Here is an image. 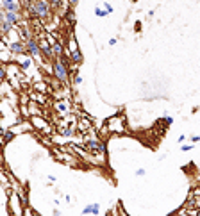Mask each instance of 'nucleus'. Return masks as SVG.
<instances>
[{
  "label": "nucleus",
  "mask_w": 200,
  "mask_h": 216,
  "mask_svg": "<svg viewBox=\"0 0 200 216\" xmlns=\"http://www.w3.org/2000/svg\"><path fill=\"white\" fill-rule=\"evenodd\" d=\"M29 11L34 14V16H38V18H48L50 14V6L47 0H34L32 4H29Z\"/></svg>",
  "instance_id": "obj_1"
},
{
  "label": "nucleus",
  "mask_w": 200,
  "mask_h": 216,
  "mask_svg": "<svg viewBox=\"0 0 200 216\" xmlns=\"http://www.w3.org/2000/svg\"><path fill=\"white\" fill-rule=\"evenodd\" d=\"M52 70H54V77H56L59 82H66L70 75V68H66L59 59H52Z\"/></svg>",
  "instance_id": "obj_2"
},
{
  "label": "nucleus",
  "mask_w": 200,
  "mask_h": 216,
  "mask_svg": "<svg viewBox=\"0 0 200 216\" xmlns=\"http://www.w3.org/2000/svg\"><path fill=\"white\" fill-rule=\"evenodd\" d=\"M111 132H118V134H123L125 132V118L123 116H112L107 120V127Z\"/></svg>",
  "instance_id": "obj_3"
},
{
  "label": "nucleus",
  "mask_w": 200,
  "mask_h": 216,
  "mask_svg": "<svg viewBox=\"0 0 200 216\" xmlns=\"http://www.w3.org/2000/svg\"><path fill=\"white\" fill-rule=\"evenodd\" d=\"M25 47H27V52L31 54V56H39L41 54V47H39V43H38L36 39H27L25 41Z\"/></svg>",
  "instance_id": "obj_4"
},
{
  "label": "nucleus",
  "mask_w": 200,
  "mask_h": 216,
  "mask_svg": "<svg viewBox=\"0 0 200 216\" xmlns=\"http://www.w3.org/2000/svg\"><path fill=\"white\" fill-rule=\"evenodd\" d=\"M39 47H41V52H43L45 56H47V59H56V56H54V50H52V45L47 41V39H41L39 41Z\"/></svg>",
  "instance_id": "obj_5"
},
{
  "label": "nucleus",
  "mask_w": 200,
  "mask_h": 216,
  "mask_svg": "<svg viewBox=\"0 0 200 216\" xmlns=\"http://www.w3.org/2000/svg\"><path fill=\"white\" fill-rule=\"evenodd\" d=\"M9 50L12 54H23V52H27V47H25L23 41H11L9 43Z\"/></svg>",
  "instance_id": "obj_6"
},
{
  "label": "nucleus",
  "mask_w": 200,
  "mask_h": 216,
  "mask_svg": "<svg viewBox=\"0 0 200 216\" xmlns=\"http://www.w3.org/2000/svg\"><path fill=\"white\" fill-rule=\"evenodd\" d=\"M2 2V6L6 11H14V13H20V4L18 0H0Z\"/></svg>",
  "instance_id": "obj_7"
},
{
  "label": "nucleus",
  "mask_w": 200,
  "mask_h": 216,
  "mask_svg": "<svg viewBox=\"0 0 200 216\" xmlns=\"http://www.w3.org/2000/svg\"><path fill=\"white\" fill-rule=\"evenodd\" d=\"M70 61L73 63V64H81L84 61V57H82V52L79 48H73L70 50Z\"/></svg>",
  "instance_id": "obj_8"
},
{
  "label": "nucleus",
  "mask_w": 200,
  "mask_h": 216,
  "mask_svg": "<svg viewBox=\"0 0 200 216\" xmlns=\"http://www.w3.org/2000/svg\"><path fill=\"white\" fill-rule=\"evenodd\" d=\"M56 157H57V161H62V163H66V164H77V161H75V155L61 154V152H57V150H56Z\"/></svg>",
  "instance_id": "obj_9"
},
{
  "label": "nucleus",
  "mask_w": 200,
  "mask_h": 216,
  "mask_svg": "<svg viewBox=\"0 0 200 216\" xmlns=\"http://www.w3.org/2000/svg\"><path fill=\"white\" fill-rule=\"evenodd\" d=\"M6 20L9 22V23L16 25V23H20L22 16H20V13H14V11H6Z\"/></svg>",
  "instance_id": "obj_10"
},
{
  "label": "nucleus",
  "mask_w": 200,
  "mask_h": 216,
  "mask_svg": "<svg viewBox=\"0 0 200 216\" xmlns=\"http://www.w3.org/2000/svg\"><path fill=\"white\" fill-rule=\"evenodd\" d=\"M100 213V205L98 204H91V205H86L82 209V214H98Z\"/></svg>",
  "instance_id": "obj_11"
},
{
  "label": "nucleus",
  "mask_w": 200,
  "mask_h": 216,
  "mask_svg": "<svg viewBox=\"0 0 200 216\" xmlns=\"http://www.w3.org/2000/svg\"><path fill=\"white\" fill-rule=\"evenodd\" d=\"M52 45V50H54V56L56 57H59V56H62V54H64V50H62V43L61 41H54V43H50Z\"/></svg>",
  "instance_id": "obj_12"
},
{
  "label": "nucleus",
  "mask_w": 200,
  "mask_h": 216,
  "mask_svg": "<svg viewBox=\"0 0 200 216\" xmlns=\"http://www.w3.org/2000/svg\"><path fill=\"white\" fill-rule=\"evenodd\" d=\"M32 125H34V127H38V129L48 130V125L45 123L43 120H39V118H38V116H34V118H32Z\"/></svg>",
  "instance_id": "obj_13"
},
{
  "label": "nucleus",
  "mask_w": 200,
  "mask_h": 216,
  "mask_svg": "<svg viewBox=\"0 0 200 216\" xmlns=\"http://www.w3.org/2000/svg\"><path fill=\"white\" fill-rule=\"evenodd\" d=\"M89 129H91V123H89L88 120H84V118H81V122H79V130H81V132H88Z\"/></svg>",
  "instance_id": "obj_14"
},
{
  "label": "nucleus",
  "mask_w": 200,
  "mask_h": 216,
  "mask_svg": "<svg viewBox=\"0 0 200 216\" xmlns=\"http://www.w3.org/2000/svg\"><path fill=\"white\" fill-rule=\"evenodd\" d=\"M12 138H14V130H7V132H4V139H2V145L9 143Z\"/></svg>",
  "instance_id": "obj_15"
},
{
  "label": "nucleus",
  "mask_w": 200,
  "mask_h": 216,
  "mask_svg": "<svg viewBox=\"0 0 200 216\" xmlns=\"http://www.w3.org/2000/svg\"><path fill=\"white\" fill-rule=\"evenodd\" d=\"M95 14H97V16H100V18H104V16H107L109 13H107L106 9H100V7L97 6V7H95Z\"/></svg>",
  "instance_id": "obj_16"
},
{
  "label": "nucleus",
  "mask_w": 200,
  "mask_h": 216,
  "mask_svg": "<svg viewBox=\"0 0 200 216\" xmlns=\"http://www.w3.org/2000/svg\"><path fill=\"white\" fill-rule=\"evenodd\" d=\"M61 134H62V136H73V134H75V129H73V127H66V129L61 130Z\"/></svg>",
  "instance_id": "obj_17"
},
{
  "label": "nucleus",
  "mask_w": 200,
  "mask_h": 216,
  "mask_svg": "<svg viewBox=\"0 0 200 216\" xmlns=\"http://www.w3.org/2000/svg\"><path fill=\"white\" fill-rule=\"evenodd\" d=\"M66 20H68L70 23H75V13H73V7L66 13Z\"/></svg>",
  "instance_id": "obj_18"
},
{
  "label": "nucleus",
  "mask_w": 200,
  "mask_h": 216,
  "mask_svg": "<svg viewBox=\"0 0 200 216\" xmlns=\"http://www.w3.org/2000/svg\"><path fill=\"white\" fill-rule=\"evenodd\" d=\"M48 2H50V6L56 7V9L57 7H61V4H62V0H48Z\"/></svg>",
  "instance_id": "obj_19"
},
{
  "label": "nucleus",
  "mask_w": 200,
  "mask_h": 216,
  "mask_svg": "<svg viewBox=\"0 0 200 216\" xmlns=\"http://www.w3.org/2000/svg\"><path fill=\"white\" fill-rule=\"evenodd\" d=\"M7 77V70H6V66H0V80H4Z\"/></svg>",
  "instance_id": "obj_20"
},
{
  "label": "nucleus",
  "mask_w": 200,
  "mask_h": 216,
  "mask_svg": "<svg viewBox=\"0 0 200 216\" xmlns=\"http://www.w3.org/2000/svg\"><path fill=\"white\" fill-rule=\"evenodd\" d=\"M56 109H59V111H66V104L59 102V104H56Z\"/></svg>",
  "instance_id": "obj_21"
},
{
  "label": "nucleus",
  "mask_w": 200,
  "mask_h": 216,
  "mask_svg": "<svg viewBox=\"0 0 200 216\" xmlns=\"http://www.w3.org/2000/svg\"><path fill=\"white\" fill-rule=\"evenodd\" d=\"M104 9H106L107 13H112V6L109 4V2H104Z\"/></svg>",
  "instance_id": "obj_22"
},
{
  "label": "nucleus",
  "mask_w": 200,
  "mask_h": 216,
  "mask_svg": "<svg viewBox=\"0 0 200 216\" xmlns=\"http://www.w3.org/2000/svg\"><path fill=\"white\" fill-rule=\"evenodd\" d=\"M29 66H31V59H25V61L22 63V68H23V70H27Z\"/></svg>",
  "instance_id": "obj_23"
},
{
  "label": "nucleus",
  "mask_w": 200,
  "mask_h": 216,
  "mask_svg": "<svg viewBox=\"0 0 200 216\" xmlns=\"http://www.w3.org/2000/svg\"><path fill=\"white\" fill-rule=\"evenodd\" d=\"M191 148H193V145H182L181 150H182V152H188V150H191Z\"/></svg>",
  "instance_id": "obj_24"
},
{
  "label": "nucleus",
  "mask_w": 200,
  "mask_h": 216,
  "mask_svg": "<svg viewBox=\"0 0 200 216\" xmlns=\"http://www.w3.org/2000/svg\"><path fill=\"white\" fill-rule=\"evenodd\" d=\"M73 82H75V84H81V82H82V77H81V75H75V77H73Z\"/></svg>",
  "instance_id": "obj_25"
},
{
  "label": "nucleus",
  "mask_w": 200,
  "mask_h": 216,
  "mask_svg": "<svg viewBox=\"0 0 200 216\" xmlns=\"http://www.w3.org/2000/svg\"><path fill=\"white\" fill-rule=\"evenodd\" d=\"M164 123H166V125H172V123H173V118H172V116H166V118H164Z\"/></svg>",
  "instance_id": "obj_26"
},
{
  "label": "nucleus",
  "mask_w": 200,
  "mask_h": 216,
  "mask_svg": "<svg viewBox=\"0 0 200 216\" xmlns=\"http://www.w3.org/2000/svg\"><path fill=\"white\" fill-rule=\"evenodd\" d=\"M68 4H70V7H75L79 4V0H68Z\"/></svg>",
  "instance_id": "obj_27"
},
{
  "label": "nucleus",
  "mask_w": 200,
  "mask_h": 216,
  "mask_svg": "<svg viewBox=\"0 0 200 216\" xmlns=\"http://www.w3.org/2000/svg\"><path fill=\"white\" fill-rule=\"evenodd\" d=\"M136 175H138V177H141V175H145V170H143V168H139V170H136Z\"/></svg>",
  "instance_id": "obj_28"
},
{
  "label": "nucleus",
  "mask_w": 200,
  "mask_h": 216,
  "mask_svg": "<svg viewBox=\"0 0 200 216\" xmlns=\"http://www.w3.org/2000/svg\"><path fill=\"white\" fill-rule=\"evenodd\" d=\"M6 22V20H4ZM4 22H0V36H4Z\"/></svg>",
  "instance_id": "obj_29"
},
{
  "label": "nucleus",
  "mask_w": 200,
  "mask_h": 216,
  "mask_svg": "<svg viewBox=\"0 0 200 216\" xmlns=\"http://www.w3.org/2000/svg\"><path fill=\"white\" fill-rule=\"evenodd\" d=\"M118 43V39H116V38H111V39H109V45H116Z\"/></svg>",
  "instance_id": "obj_30"
},
{
  "label": "nucleus",
  "mask_w": 200,
  "mask_h": 216,
  "mask_svg": "<svg viewBox=\"0 0 200 216\" xmlns=\"http://www.w3.org/2000/svg\"><path fill=\"white\" fill-rule=\"evenodd\" d=\"M191 141H193V143H198L200 141V136H193V138H191Z\"/></svg>",
  "instance_id": "obj_31"
},
{
  "label": "nucleus",
  "mask_w": 200,
  "mask_h": 216,
  "mask_svg": "<svg viewBox=\"0 0 200 216\" xmlns=\"http://www.w3.org/2000/svg\"><path fill=\"white\" fill-rule=\"evenodd\" d=\"M32 2H34V0H25V4H27V6H29V4H32Z\"/></svg>",
  "instance_id": "obj_32"
}]
</instances>
